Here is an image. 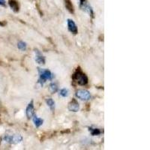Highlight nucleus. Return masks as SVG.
<instances>
[{
  "mask_svg": "<svg viewBox=\"0 0 150 150\" xmlns=\"http://www.w3.org/2000/svg\"><path fill=\"white\" fill-rule=\"evenodd\" d=\"M65 7L71 13H74V8L70 0H65Z\"/></svg>",
  "mask_w": 150,
  "mask_h": 150,
  "instance_id": "14",
  "label": "nucleus"
},
{
  "mask_svg": "<svg viewBox=\"0 0 150 150\" xmlns=\"http://www.w3.org/2000/svg\"><path fill=\"white\" fill-rule=\"evenodd\" d=\"M50 90L52 93H55V92H57V90H58V86H57V84L55 83H52L50 85Z\"/></svg>",
  "mask_w": 150,
  "mask_h": 150,
  "instance_id": "16",
  "label": "nucleus"
},
{
  "mask_svg": "<svg viewBox=\"0 0 150 150\" xmlns=\"http://www.w3.org/2000/svg\"><path fill=\"white\" fill-rule=\"evenodd\" d=\"M4 140L7 143H11V144H17L20 143L23 140V137L21 134H14V135H6L4 137Z\"/></svg>",
  "mask_w": 150,
  "mask_h": 150,
  "instance_id": "3",
  "label": "nucleus"
},
{
  "mask_svg": "<svg viewBox=\"0 0 150 150\" xmlns=\"http://www.w3.org/2000/svg\"><path fill=\"white\" fill-rule=\"evenodd\" d=\"M68 109L71 112H77L80 110V104L76 99L73 98L68 103Z\"/></svg>",
  "mask_w": 150,
  "mask_h": 150,
  "instance_id": "7",
  "label": "nucleus"
},
{
  "mask_svg": "<svg viewBox=\"0 0 150 150\" xmlns=\"http://www.w3.org/2000/svg\"><path fill=\"white\" fill-rule=\"evenodd\" d=\"M33 122H34L35 126L36 128H39L40 126L42 125L43 123H44V120H43L42 119H41V118L38 117V116L35 114L34 116H33Z\"/></svg>",
  "mask_w": 150,
  "mask_h": 150,
  "instance_id": "10",
  "label": "nucleus"
},
{
  "mask_svg": "<svg viewBox=\"0 0 150 150\" xmlns=\"http://www.w3.org/2000/svg\"><path fill=\"white\" fill-rule=\"evenodd\" d=\"M38 74H39V83L41 86L46 82L47 80H52L54 77V75L48 69H43L38 68Z\"/></svg>",
  "mask_w": 150,
  "mask_h": 150,
  "instance_id": "2",
  "label": "nucleus"
},
{
  "mask_svg": "<svg viewBox=\"0 0 150 150\" xmlns=\"http://www.w3.org/2000/svg\"><path fill=\"white\" fill-rule=\"evenodd\" d=\"M35 61L40 65H45V57L38 50H35Z\"/></svg>",
  "mask_w": 150,
  "mask_h": 150,
  "instance_id": "9",
  "label": "nucleus"
},
{
  "mask_svg": "<svg viewBox=\"0 0 150 150\" xmlns=\"http://www.w3.org/2000/svg\"><path fill=\"white\" fill-rule=\"evenodd\" d=\"M72 79L75 83H77L80 86H85L88 83V77L80 67H78L73 74Z\"/></svg>",
  "mask_w": 150,
  "mask_h": 150,
  "instance_id": "1",
  "label": "nucleus"
},
{
  "mask_svg": "<svg viewBox=\"0 0 150 150\" xmlns=\"http://www.w3.org/2000/svg\"><path fill=\"white\" fill-rule=\"evenodd\" d=\"M46 103L47 106L50 108L52 111H54L55 109V101H53L52 98H47L46 99Z\"/></svg>",
  "mask_w": 150,
  "mask_h": 150,
  "instance_id": "12",
  "label": "nucleus"
},
{
  "mask_svg": "<svg viewBox=\"0 0 150 150\" xmlns=\"http://www.w3.org/2000/svg\"><path fill=\"white\" fill-rule=\"evenodd\" d=\"M67 23H68V29L69 32H71L74 35H77L78 33V29H77V26L74 21L71 19H68Z\"/></svg>",
  "mask_w": 150,
  "mask_h": 150,
  "instance_id": "8",
  "label": "nucleus"
},
{
  "mask_svg": "<svg viewBox=\"0 0 150 150\" xmlns=\"http://www.w3.org/2000/svg\"><path fill=\"white\" fill-rule=\"evenodd\" d=\"M17 47L22 51H25L26 50V47H27V45H26V43H25L24 41H20L17 44Z\"/></svg>",
  "mask_w": 150,
  "mask_h": 150,
  "instance_id": "13",
  "label": "nucleus"
},
{
  "mask_svg": "<svg viewBox=\"0 0 150 150\" xmlns=\"http://www.w3.org/2000/svg\"><path fill=\"white\" fill-rule=\"evenodd\" d=\"M60 96H62V97L65 98L68 96V90L66 89H62L60 90Z\"/></svg>",
  "mask_w": 150,
  "mask_h": 150,
  "instance_id": "17",
  "label": "nucleus"
},
{
  "mask_svg": "<svg viewBox=\"0 0 150 150\" xmlns=\"http://www.w3.org/2000/svg\"><path fill=\"white\" fill-rule=\"evenodd\" d=\"M26 114L27 116L28 120H30L35 115V108H34V101L33 100L29 103V104L26 107Z\"/></svg>",
  "mask_w": 150,
  "mask_h": 150,
  "instance_id": "6",
  "label": "nucleus"
},
{
  "mask_svg": "<svg viewBox=\"0 0 150 150\" xmlns=\"http://www.w3.org/2000/svg\"><path fill=\"white\" fill-rule=\"evenodd\" d=\"M9 5H10L11 8L14 11V12L19 11V5L15 0H10L9 1Z\"/></svg>",
  "mask_w": 150,
  "mask_h": 150,
  "instance_id": "11",
  "label": "nucleus"
},
{
  "mask_svg": "<svg viewBox=\"0 0 150 150\" xmlns=\"http://www.w3.org/2000/svg\"><path fill=\"white\" fill-rule=\"evenodd\" d=\"M76 97L82 101H89L91 98V94L88 90L86 89H80L76 92Z\"/></svg>",
  "mask_w": 150,
  "mask_h": 150,
  "instance_id": "5",
  "label": "nucleus"
},
{
  "mask_svg": "<svg viewBox=\"0 0 150 150\" xmlns=\"http://www.w3.org/2000/svg\"><path fill=\"white\" fill-rule=\"evenodd\" d=\"M5 5H6L5 0H0V5H2V6H5Z\"/></svg>",
  "mask_w": 150,
  "mask_h": 150,
  "instance_id": "18",
  "label": "nucleus"
},
{
  "mask_svg": "<svg viewBox=\"0 0 150 150\" xmlns=\"http://www.w3.org/2000/svg\"><path fill=\"white\" fill-rule=\"evenodd\" d=\"M89 131H90L91 134H92V136H96V135H99V134H101V131H100L99 129H98V128H89Z\"/></svg>",
  "mask_w": 150,
  "mask_h": 150,
  "instance_id": "15",
  "label": "nucleus"
},
{
  "mask_svg": "<svg viewBox=\"0 0 150 150\" xmlns=\"http://www.w3.org/2000/svg\"><path fill=\"white\" fill-rule=\"evenodd\" d=\"M80 8L81 10L86 12L89 16L94 17V11L91 5L86 2V0H80Z\"/></svg>",
  "mask_w": 150,
  "mask_h": 150,
  "instance_id": "4",
  "label": "nucleus"
}]
</instances>
